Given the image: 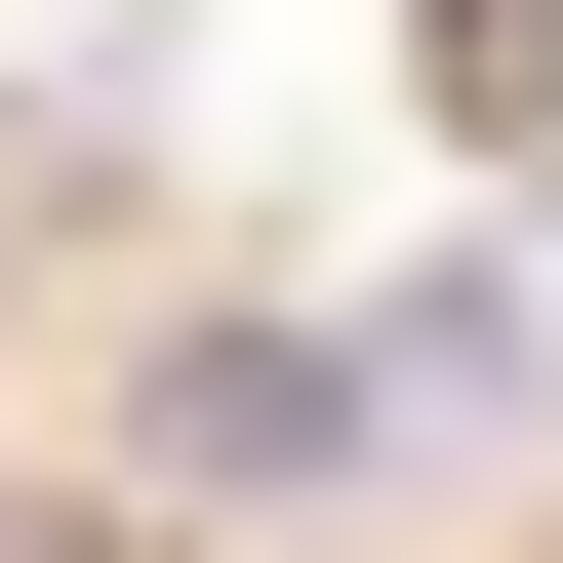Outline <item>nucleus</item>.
I'll return each mask as SVG.
<instances>
[{
  "label": "nucleus",
  "instance_id": "3",
  "mask_svg": "<svg viewBox=\"0 0 563 563\" xmlns=\"http://www.w3.org/2000/svg\"><path fill=\"white\" fill-rule=\"evenodd\" d=\"M402 121L443 162H563V0H402Z\"/></svg>",
  "mask_w": 563,
  "mask_h": 563
},
{
  "label": "nucleus",
  "instance_id": "2",
  "mask_svg": "<svg viewBox=\"0 0 563 563\" xmlns=\"http://www.w3.org/2000/svg\"><path fill=\"white\" fill-rule=\"evenodd\" d=\"M363 402H402V483H443V443H563V201H483V242H402Z\"/></svg>",
  "mask_w": 563,
  "mask_h": 563
},
{
  "label": "nucleus",
  "instance_id": "1",
  "mask_svg": "<svg viewBox=\"0 0 563 563\" xmlns=\"http://www.w3.org/2000/svg\"><path fill=\"white\" fill-rule=\"evenodd\" d=\"M322 483H402L363 322H162L121 363V523H322Z\"/></svg>",
  "mask_w": 563,
  "mask_h": 563
}]
</instances>
